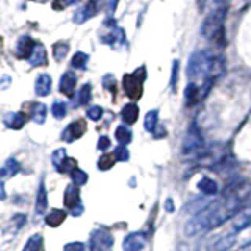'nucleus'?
<instances>
[{
    "mask_svg": "<svg viewBox=\"0 0 251 251\" xmlns=\"http://www.w3.org/2000/svg\"><path fill=\"white\" fill-rule=\"evenodd\" d=\"M157 121H159V110H151L145 116V129L148 132H154L157 127Z\"/></svg>",
    "mask_w": 251,
    "mask_h": 251,
    "instance_id": "c85d7f7f",
    "label": "nucleus"
},
{
    "mask_svg": "<svg viewBox=\"0 0 251 251\" xmlns=\"http://www.w3.org/2000/svg\"><path fill=\"white\" fill-rule=\"evenodd\" d=\"M66 154H68L66 149H63V148H60V149H57V151L52 152V163H53V167L57 168V171L61 167V163L65 162V159L68 157Z\"/></svg>",
    "mask_w": 251,
    "mask_h": 251,
    "instance_id": "72a5a7b5",
    "label": "nucleus"
},
{
    "mask_svg": "<svg viewBox=\"0 0 251 251\" xmlns=\"http://www.w3.org/2000/svg\"><path fill=\"white\" fill-rule=\"evenodd\" d=\"M91 100V85L85 83L80 90H78L77 96L74 98L73 107H80V105H86Z\"/></svg>",
    "mask_w": 251,
    "mask_h": 251,
    "instance_id": "4be33fe9",
    "label": "nucleus"
},
{
    "mask_svg": "<svg viewBox=\"0 0 251 251\" xmlns=\"http://www.w3.org/2000/svg\"><path fill=\"white\" fill-rule=\"evenodd\" d=\"M102 83H104V88L112 91V93H116V78L112 75V74H107L102 78Z\"/></svg>",
    "mask_w": 251,
    "mask_h": 251,
    "instance_id": "4c0bfd02",
    "label": "nucleus"
},
{
    "mask_svg": "<svg viewBox=\"0 0 251 251\" xmlns=\"http://www.w3.org/2000/svg\"><path fill=\"white\" fill-rule=\"evenodd\" d=\"M46 113H47V108L44 104H39V102H33L30 105V116L36 124H44L46 121Z\"/></svg>",
    "mask_w": 251,
    "mask_h": 251,
    "instance_id": "412c9836",
    "label": "nucleus"
},
{
    "mask_svg": "<svg viewBox=\"0 0 251 251\" xmlns=\"http://www.w3.org/2000/svg\"><path fill=\"white\" fill-rule=\"evenodd\" d=\"M146 78V69L145 66L138 68L133 74H126L124 78H123V86H124V91L126 94L137 100L141 98V94H143V82Z\"/></svg>",
    "mask_w": 251,
    "mask_h": 251,
    "instance_id": "20e7f679",
    "label": "nucleus"
},
{
    "mask_svg": "<svg viewBox=\"0 0 251 251\" xmlns=\"http://www.w3.org/2000/svg\"><path fill=\"white\" fill-rule=\"evenodd\" d=\"M43 250V235L41 234H35L27 240L25 247L22 251H41Z\"/></svg>",
    "mask_w": 251,
    "mask_h": 251,
    "instance_id": "bb28decb",
    "label": "nucleus"
},
{
    "mask_svg": "<svg viewBox=\"0 0 251 251\" xmlns=\"http://www.w3.org/2000/svg\"><path fill=\"white\" fill-rule=\"evenodd\" d=\"M251 226V206L247 209L240 210L237 215L234 217V223H232V234L237 235L239 232H242L243 229Z\"/></svg>",
    "mask_w": 251,
    "mask_h": 251,
    "instance_id": "9b49d317",
    "label": "nucleus"
},
{
    "mask_svg": "<svg viewBox=\"0 0 251 251\" xmlns=\"http://www.w3.org/2000/svg\"><path fill=\"white\" fill-rule=\"evenodd\" d=\"M146 245V234L145 232H130L123 242L124 251H141Z\"/></svg>",
    "mask_w": 251,
    "mask_h": 251,
    "instance_id": "9d476101",
    "label": "nucleus"
},
{
    "mask_svg": "<svg viewBox=\"0 0 251 251\" xmlns=\"http://www.w3.org/2000/svg\"><path fill=\"white\" fill-rule=\"evenodd\" d=\"M63 251H85V245L82 242H71L68 245H65Z\"/></svg>",
    "mask_w": 251,
    "mask_h": 251,
    "instance_id": "58836bf2",
    "label": "nucleus"
},
{
    "mask_svg": "<svg viewBox=\"0 0 251 251\" xmlns=\"http://www.w3.org/2000/svg\"><path fill=\"white\" fill-rule=\"evenodd\" d=\"M85 130H86V123L83 120L73 121L61 132V140L66 141V143H73V141H75L77 138H80L83 135Z\"/></svg>",
    "mask_w": 251,
    "mask_h": 251,
    "instance_id": "1a4fd4ad",
    "label": "nucleus"
},
{
    "mask_svg": "<svg viewBox=\"0 0 251 251\" xmlns=\"http://www.w3.org/2000/svg\"><path fill=\"white\" fill-rule=\"evenodd\" d=\"M202 151H204V138L201 135L198 126L193 123L185 132V137L182 141V154L196 157Z\"/></svg>",
    "mask_w": 251,
    "mask_h": 251,
    "instance_id": "39448f33",
    "label": "nucleus"
},
{
    "mask_svg": "<svg viewBox=\"0 0 251 251\" xmlns=\"http://www.w3.org/2000/svg\"><path fill=\"white\" fill-rule=\"evenodd\" d=\"M69 52V44L65 41H58L53 44V58L57 61H61L66 58V55Z\"/></svg>",
    "mask_w": 251,
    "mask_h": 251,
    "instance_id": "cd10ccee",
    "label": "nucleus"
},
{
    "mask_svg": "<svg viewBox=\"0 0 251 251\" xmlns=\"http://www.w3.org/2000/svg\"><path fill=\"white\" fill-rule=\"evenodd\" d=\"M113 154L116 157V162H127L129 160V151L126 146H118L113 151Z\"/></svg>",
    "mask_w": 251,
    "mask_h": 251,
    "instance_id": "e433bc0d",
    "label": "nucleus"
},
{
    "mask_svg": "<svg viewBox=\"0 0 251 251\" xmlns=\"http://www.w3.org/2000/svg\"><path fill=\"white\" fill-rule=\"evenodd\" d=\"M198 190L204 195H209V196H214L218 193V184L215 182L214 179L210 177H202L200 182H198Z\"/></svg>",
    "mask_w": 251,
    "mask_h": 251,
    "instance_id": "5701e85b",
    "label": "nucleus"
},
{
    "mask_svg": "<svg viewBox=\"0 0 251 251\" xmlns=\"http://www.w3.org/2000/svg\"><path fill=\"white\" fill-rule=\"evenodd\" d=\"M69 176H71V179H73V184H75V185H85L86 182H88V175L83 171V170H80V168H74L73 171L69 173Z\"/></svg>",
    "mask_w": 251,
    "mask_h": 251,
    "instance_id": "c756f323",
    "label": "nucleus"
},
{
    "mask_svg": "<svg viewBox=\"0 0 251 251\" xmlns=\"http://www.w3.org/2000/svg\"><path fill=\"white\" fill-rule=\"evenodd\" d=\"M220 71V57L210 50H198L190 55L187 63V77L190 80H204L202 98L206 96L209 90V78L214 80V77Z\"/></svg>",
    "mask_w": 251,
    "mask_h": 251,
    "instance_id": "f03ea898",
    "label": "nucleus"
},
{
    "mask_svg": "<svg viewBox=\"0 0 251 251\" xmlns=\"http://www.w3.org/2000/svg\"><path fill=\"white\" fill-rule=\"evenodd\" d=\"M65 206L68 209H75L78 206H82L80 204V190H78V185L75 184H69L65 190Z\"/></svg>",
    "mask_w": 251,
    "mask_h": 251,
    "instance_id": "2eb2a0df",
    "label": "nucleus"
},
{
    "mask_svg": "<svg viewBox=\"0 0 251 251\" xmlns=\"http://www.w3.org/2000/svg\"><path fill=\"white\" fill-rule=\"evenodd\" d=\"M28 120V116L22 112H11V113H6L3 116V124L6 126L8 129H13V130H19L25 126Z\"/></svg>",
    "mask_w": 251,
    "mask_h": 251,
    "instance_id": "f8f14e48",
    "label": "nucleus"
},
{
    "mask_svg": "<svg viewBox=\"0 0 251 251\" xmlns=\"http://www.w3.org/2000/svg\"><path fill=\"white\" fill-rule=\"evenodd\" d=\"M6 200V192H5V184L0 180V201Z\"/></svg>",
    "mask_w": 251,
    "mask_h": 251,
    "instance_id": "c03bdc74",
    "label": "nucleus"
},
{
    "mask_svg": "<svg viewBox=\"0 0 251 251\" xmlns=\"http://www.w3.org/2000/svg\"><path fill=\"white\" fill-rule=\"evenodd\" d=\"M11 83V78L8 77V75H3V77H0V88H8Z\"/></svg>",
    "mask_w": 251,
    "mask_h": 251,
    "instance_id": "a19ab883",
    "label": "nucleus"
},
{
    "mask_svg": "<svg viewBox=\"0 0 251 251\" xmlns=\"http://www.w3.org/2000/svg\"><path fill=\"white\" fill-rule=\"evenodd\" d=\"M46 209H47V192H46L44 180H41V182H39V188H38V195H36V202H35L36 215H43Z\"/></svg>",
    "mask_w": 251,
    "mask_h": 251,
    "instance_id": "6ab92c4d",
    "label": "nucleus"
},
{
    "mask_svg": "<svg viewBox=\"0 0 251 251\" xmlns=\"http://www.w3.org/2000/svg\"><path fill=\"white\" fill-rule=\"evenodd\" d=\"M235 240H237V235L235 234H232V232L226 234V235H223V237L210 240V243L204 245L201 248V251H229L234 247Z\"/></svg>",
    "mask_w": 251,
    "mask_h": 251,
    "instance_id": "6e6552de",
    "label": "nucleus"
},
{
    "mask_svg": "<svg viewBox=\"0 0 251 251\" xmlns=\"http://www.w3.org/2000/svg\"><path fill=\"white\" fill-rule=\"evenodd\" d=\"M165 210H167V212H175V202H173L171 198H168L167 201H165Z\"/></svg>",
    "mask_w": 251,
    "mask_h": 251,
    "instance_id": "79ce46f5",
    "label": "nucleus"
},
{
    "mask_svg": "<svg viewBox=\"0 0 251 251\" xmlns=\"http://www.w3.org/2000/svg\"><path fill=\"white\" fill-rule=\"evenodd\" d=\"M138 105L137 104H133V102H130V104H126L121 110V118H123V121L126 124H133V123H137L138 120Z\"/></svg>",
    "mask_w": 251,
    "mask_h": 251,
    "instance_id": "aec40b11",
    "label": "nucleus"
},
{
    "mask_svg": "<svg viewBox=\"0 0 251 251\" xmlns=\"http://www.w3.org/2000/svg\"><path fill=\"white\" fill-rule=\"evenodd\" d=\"M113 242V235L110 231L94 229L90 235V251H110Z\"/></svg>",
    "mask_w": 251,
    "mask_h": 251,
    "instance_id": "423d86ee",
    "label": "nucleus"
},
{
    "mask_svg": "<svg viewBox=\"0 0 251 251\" xmlns=\"http://www.w3.org/2000/svg\"><path fill=\"white\" fill-rule=\"evenodd\" d=\"M115 137L118 143H120V146H127L132 141V130L127 126H118L115 130Z\"/></svg>",
    "mask_w": 251,
    "mask_h": 251,
    "instance_id": "a878e982",
    "label": "nucleus"
},
{
    "mask_svg": "<svg viewBox=\"0 0 251 251\" xmlns=\"http://www.w3.org/2000/svg\"><path fill=\"white\" fill-rule=\"evenodd\" d=\"M35 41L33 38L30 36H21L18 39V43H16V55H18L19 58H27L31 55V52H33L35 49Z\"/></svg>",
    "mask_w": 251,
    "mask_h": 251,
    "instance_id": "4468645a",
    "label": "nucleus"
},
{
    "mask_svg": "<svg viewBox=\"0 0 251 251\" xmlns=\"http://www.w3.org/2000/svg\"><path fill=\"white\" fill-rule=\"evenodd\" d=\"M19 173V162L16 159H8L3 165V168H0V179L5 177H13Z\"/></svg>",
    "mask_w": 251,
    "mask_h": 251,
    "instance_id": "b1692460",
    "label": "nucleus"
},
{
    "mask_svg": "<svg viewBox=\"0 0 251 251\" xmlns=\"http://www.w3.org/2000/svg\"><path fill=\"white\" fill-rule=\"evenodd\" d=\"M100 5H102V0H90V2L86 3V5H83L80 10H77L74 13L73 21L75 24H83L85 21H88V19L93 18V16L98 14Z\"/></svg>",
    "mask_w": 251,
    "mask_h": 251,
    "instance_id": "0eeeda50",
    "label": "nucleus"
},
{
    "mask_svg": "<svg viewBox=\"0 0 251 251\" xmlns=\"http://www.w3.org/2000/svg\"><path fill=\"white\" fill-rule=\"evenodd\" d=\"M177 74H179V61H177V60H175V61H173V68H171V80H170L171 91H176V86H177Z\"/></svg>",
    "mask_w": 251,
    "mask_h": 251,
    "instance_id": "c9c22d12",
    "label": "nucleus"
},
{
    "mask_svg": "<svg viewBox=\"0 0 251 251\" xmlns=\"http://www.w3.org/2000/svg\"><path fill=\"white\" fill-rule=\"evenodd\" d=\"M110 145H112V141H110L108 137H100L99 141H98V149L99 151H107V149L110 148Z\"/></svg>",
    "mask_w": 251,
    "mask_h": 251,
    "instance_id": "ea45409f",
    "label": "nucleus"
},
{
    "mask_svg": "<svg viewBox=\"0 0 251 251\" xmlns=\"http://www.w3.org/2000/svg\"><path fill=\"white\" fill-rule=\"evenodd\" d=\"M248 195L250 192H247L245 180H242L240 177L232 180L225 188L222 200L210 202L207 207H204L201 212L188 220L184 226V234L187 237H195V235L212 231L229 222L240 210L247 207Z\"/></svg>",
    "mask_w": 251,
    "mask_h": 251,
    "instance_id": "f257e3e1",
    "label": "nucleus"
},
{
    "mask_svg": "<svg viewBox=\"0 0 251 251\" xmlns=\"http://www.w3.org/2000/svg\"><path fill=\"white\" fill-rule=\"evenodd\" d=\"M202 98V94H201V88L196 83H188L187 85V88L184 91V99H185V104L187 107H193L196 105L200 102V99Z\"/></svg>",
    "mask_w": 251,
    "mask_h": 251,
    "instance_id": "a211bd4d",
    "label": "nucleus"
},
{
    "mask_svg": "<svg viewBox=\"0 0 251 251\" xmlns=\"http://www.w3.org/2000/svg\"><path fill=\"white\" fill-rule=\"evenodd\" d=\"M102 115H104V110H102V107H99V105H93L88 108V112H86V116H88L91 121H99Z\"/></svg>",
    "mask_w": 251,
    "mask_h": 251,
    "instance_id": "f704fd0d",
    "label": "nucleus"
},
{
    "mask_svg": "<svg viewBox=\"0 0 251 251\" xmlns=\"http://www.w3.org/2000/svg\"><path fill=\"white\" fill-rule=\"evenodd\" d=\"M50 90H52V78L49 74H41L38 75L36 82H35V93L38 96H49L50 94Z\"/></svg>",
    "mask_w": 251,
    "mask_h": 251,
    "instance_id": "f3484780",
    "label": "nucleus"
},
{
    "mask_svg": "<svg viewBox=\"0 0 251 251\" xmlns=\"http://www.w3.org/2000/svg\"><path fill=\"white\" fill-rule=\"evenodd\" d=\"M115 162H116L115 154H102L100 159L98 160V167L102 171H104V170H110L115 165Z\"/></svg>",
    "mask_w": 251,
    "mask_h": 251,
    "instance_id": "2f4dec72",
    "label": "nucleus"
},
{
    "mask_svg": "<svg viewBox=\"0 0 251 251\" xmlns=\"http://www.w3.org/2000/svg\"><path fill=\"white\" fill-rule=\"evenodd\" d=\"M66 112H68V107L65 102L61 100H55L52 104V115L57 118V120H61V118L66 116Z\"/></svg>",
    "mask_w": 251,
    "mask_h": 251,
    "instance_id": "473e14b6",
    "label": "nucleus"
},
{
    "mask_svg": "<svg viewBox=\"0 0 251 251\" xmlns=\"http://www.w3.org/2000/svg\"><path fill=\"white\" fill-rule=\"evenodd\" d=\"M28 63L31 68H36V66H46L47 65V53L46 49L41 43H36L35 44V49L31 52V55L28 57Z\"/></svg>",
    "mask_w": 251,
    "mask_h": 251,
    "instance_id": "dca6fc26",
    "label": "nucleus"
},
{
    "mask_svg": "<svg viewBox=\"0 0 251 251\" xmlns=\"http://www.w3.org/2000/svg\"><path fill=\"white\" fill-rule=\"evenodd\" d=\"M75 85H77V75L73 71H66L60 78V93L73 98V94L75 91Z\"/></svg>",
    "mask_w": 251,
    "mask_h": 251,
    "instance_id": "ddd939ff",
    "label": "nucleus"
},
{
    "mask_svg": "<svg viewBox=\"0 0 251 251\" xmlns=\"http://www.w3.org/2000/svg\"><path fill=\"white\" fill-rule=\"evenodd\" d=\"M217 3H225V2H227V0H215Z\"/></svg>",
    "mask_w": 251,
    "mask_h": 251,
    "instance_id": "a18cd8bd",
    "label": "nucleus"
},
{
    "mask_svg": "<svg viewBox=\"0 0 251 251\" xmlns=\"http://www.w3.org/2000/svg\"><path fill=\"white\" fill-rule=\"evenodd\" d=\"M58 2L61 3L60 8H63V6H71V5H74V3H77V2H80V0H58Z\"/></svg>",
    "mask_w": 251,
    "mask_h": 251,
    "instance_id": "37998d69",
    "label": "nucleus"
},
{
    "mask_svg": "<svg viewBox=\"0 0 251 251\" xmlns=\"http://www.w3.org/2000/svg\"><path fill=\"white\" fill-rule=\"evenodd\" d=\"M86 63H88V55L85 52H77L73 60H71V66L75 68V69H86Z\"/></svg>",
    "mask_w": 251,
    "mask_h": 251,
    "instance_id": "7c9ffc66",
    "label": "nucleus"
},
{
    "mask_svg": "<svg viewBox=\"0 0 251 251\" xmlns=\"http://www.w3.org/2000/svg\"><path fill=\"white\" fill-rule=\"evenodd\" d=\"M66 218V212L61 210V209H53L50 210L49 214L46 217V223L49 225L50 227H58Z\"/></svg>",
    "mask_w": 251,
    "mask_h": 251,
    "instance_id": "393cba45",
    "label": "nucleus"
},
{
    "mask_svg": "<svg viewBox=\"0 0 251 251\" xmlns=\"http://www.w3.org/2000/svg\"><path fill=\"white\" fill-rule=\"evenodd\" d=\"M225 18H226V5L225 3H218L202 22V27H201L202 36L210 39V41H214V39L220 38V35H223Z\"/></svg>",
    "mask_w": 251,
    "mask_h": 251,
    "instance_id": "7ed1b4c3",
    "label": "nucleus"
}]
</instances>
